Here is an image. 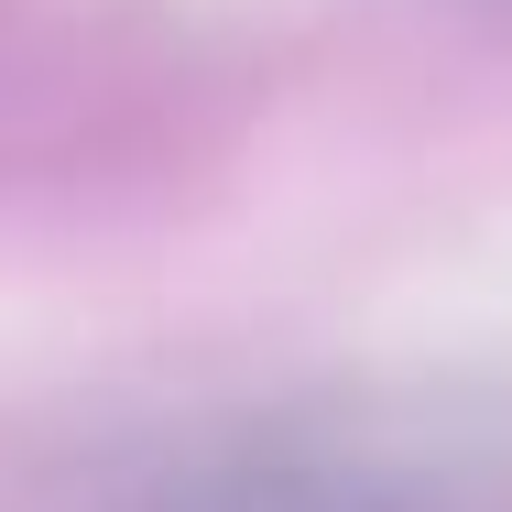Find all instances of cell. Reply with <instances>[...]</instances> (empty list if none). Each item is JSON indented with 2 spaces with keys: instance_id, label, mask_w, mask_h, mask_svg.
I'll use <instances>...</instances> for the list:
<instances>
[{
  "instance_id": "obj_1",
  "label": "cell",
  "mask_w": 512,
  "mask_h": 512,
  "mask_svg": "<svg viewBox=\"0 0 512 512\" xmlns=\"http://www.w3.org/2000/svg\"><path fill=\"white\" fill-rule=\"evenodd\" d=\"M120 512H436V491L382 447H327V436H229L142 480Z\"/></svg>"
}]
</instances>
